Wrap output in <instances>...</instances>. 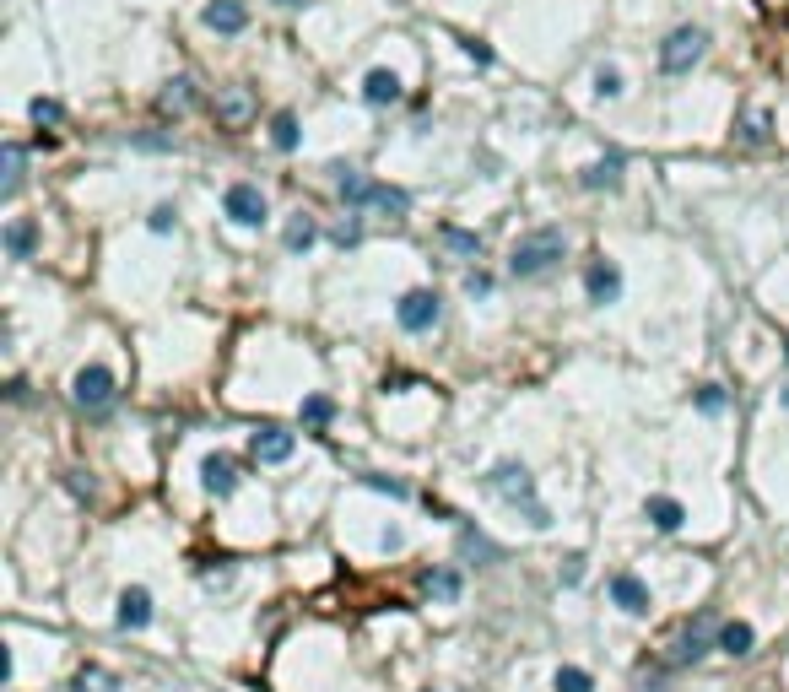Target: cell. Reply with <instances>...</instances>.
Listing matches in <instances>:
<instances>
[{
    "label": "cell",
    "mask_w": 789,
    "mask_h": 692,
    "mask_svg": "<svg viewBox=\"0 0 789 692\" xmlns=\"http://www.w3.org/2000/svg\"><path fill=\"white\" fill-rule=\"evenodd\" d=\"M563 255H568V233L563 228H536V233H525L514 244V255H508V276H514V282H536V276L557 271Z\"/></svg>",
    "instance_id": "6da1fadb"
},
{
    "label": "cell",
    "mask_w": 789,
    "mask_h": 692,
    "mask_svg": "<svg viewBox=\"0 0 789 692\" xmlns=\"http://www.w3.org/2000/svg\"><path fill=\"white\" fill-rule=\"evenodd\" d=\"M114 395H119V384H114V374L103 363H92V368H82V374L71 379V401L87 411V417H103V411L114 406Z\"/></svg>",
    "instance_id": "7a4b0ae2"
},
{
    "label": "cell",
    "mask_w": 789,
    "mask_h": 692,
    "mask_svg": "<svg viewBox=\"0 0 789 692\" xmlns=\"http://www.w3.org/2000/svg\"><path fill=\"white\" fill-rule=\"evenodd\" d=\"M395 319H400V330H411V336H422V330H433L438 319H444V298H438L433 287H411L406 298L395 303Z\"/></svg>",
    "instance_id": "3957f363"
},
{
    "label": "cell",
    "mask_w": 789,
    "mask_h": 692,
    "mask_svg": "<svg viewBox=\"0 0 789 692\" xmlns=\"http://www.w3.org/2000/svg\"><path fill=\"white\" fill-rule=\"evenodd\" d=\"M703 49H708V33H703V28H676V33L660 44V71L687 76L692 65L703 60Z\"/></svg>",
    "instance_id": "277c9868"
},
{
    "label": "cell",
    "mask_w": 789,
    "mask_h": 692,
    "mask_svg": "<svg viewBox=\"0 0 789 692\" xmlns=\"http://www.w3.org/2000/svg\"><path fill=\"white\" fill-rule=\"evenodd\" d=\"M222 211L238 222V228H265V217H271V206H265L260 184H233V190L222 195Z\"/></svg>",
    "instance_id": "5b68a950"
},
{
    "label": "cell",
    "mask_w": 789,
    "mask_h": 692,
    "mask_svg": "<svg viewBox=\"0 0 789 692\" xmlns=\"http://www.w3.org/2000/svg\"><path fill=\"white\" fill-rule=\"evenodd\" d=\"M487 487H492V492H503V498L514 503V509H519V503H525V509L536 503V482H530V471H525L519 460H503V465H492Z\"/></svg>",
    "instance_id": "8992f818"
},
{
    "label": "cell",
    "mask_w": 789,
    "mask_h": 692,
    "mask_svg": "<svg viewBox=\"0 0 789 692\" xmlns=\"http://www.w3.org/2000/svg\"><path fill=\"white\" fill-rule=\"evenodd\" d=\"M708 628H714V611H703L698 622H687V628L671 638V665H698L708 649H714L708 644Z\"/></svg>",
    "instance_id": "52a82bcc"
},
{
    "label": "cell",
    "mask_w": 789,
    "mask_h": 692,
    "mask_svg": "<svg viewBox=\"0 0 789 692\" xmlns=\"http://www.w3.org/2000/svg\"><path fill=\"white\" fill-rule=\"evenodd\" d=\"M584 292H590V303H617L622 298V271L617 260H590V271H584Z\"/></svg>",
    "instance_id": "ba28073f"
},
{
    "label": "cell",
    "mask_w": 789,
    "mask_h": 692,
    "mask_svg": "<svg viewBox=\"0 0 789 692\" xmlns=\"http://www.w3.org/2000/svg\"><path fill=\"white\" fill-rule=\"evenodd\" d=\"M249 455L260 460V465H282L292 455V433L276 428V422H260V433L249 438Z\"/></svg>",
    "instance_id": "9c48e42d"
},
{
    "label": "cell",
    "mask_w": 789,
    "mask_h": 692,
    "mask_svg": "<svg viewBox=\"0 0 789 692\" xmlns=\"http://www.w3.org/2000/svg\"><path fill=\"white\" fill-rule=\"evenodd\" d=\"M200 487H206L211 498H227V492L238 487V460L233 455H206L200 460Z\"/></svg>",
    "instance_id": "30bf717a"
},
{
    "label": "cell",
    "mask_w": 789,
    "mask_h": 692,
    "mask_svg": "<svg viewBox=\"0 0 789 692\" xmlns=\"http://www.w3.org/2000/svg\"><path fill=\"white\" fill-rule=\"evenodd\" d=\"M611 601H617L627 617H649V584L638 574H611Z\"/></svg>",
    "instance_id": "8fae6325"
},
{
    "label": "cell",
    "mask_w": 789,
    "mask_h": 692,
    "mask_svg": "<svg viewBox=\"0 0 789 692\" xmlns=\"http://www.w3.org/2000/svg\"><path fill=\"white\" fill-rule=\"evenodd\" d=\"M114 622H119L125 633H141L146 622H152V595H146L141 584H130V590L119 595V611H114Z\"/></svg>",
    "instance_id": "7c38bea8"
},
{
    "label": "cell",
    "mask_w": 789,
    "mask_h": 692,
    "mask_svg": "<svg viewBox=\"0 0 789 692\" xmlns=\"http://www.w3.org/2000/svg\"><path fill=\"white\" fill-rule=\"evenodd\" d=\"M206 28H211V33H227V38L244 33V28H249L244 0H211V6H206Z\"/></svg>",
    "instance_id": "4fadbf2b"
},
{
    "label": "cell",
    "mask_w": 789,
    "mask_h": 692,
    "mask_svg": "<svg viewBox=\"0 0 789 692\" xmlns=\"http://www.w3.org/2000/svg\"><path fill=\"white\" fill-rule=\"evenodd\" d=\"M752 644H757V633H752V622H719V638H714V649H725L730 660H741V655H752Z\"/></svg>",
    "instance_id": "5bb4252c"
},
{
    "label": "cell",
    "mask_w": 789,
    "mask_h": 692,
    "mask_svg": "<svg viewBox=\"0 0 789 692\" xmlns=\"http://www.w3.org/2000/svg\"><path fill=\"white\" fill-rule=\"evenodd\" d=\"M336 190H341V201H346V206L363 211V206H373V190H379V184H368L357 168H336Z\"/></svg>",
    "instance_id": "9a60e30c"
},
{
    "label": "cell",
    "mask_w": 789,
    "mask_h": 692,
    "mask_svg": "<svg viewBox=\"0 0 789 692\" xmlns=\"http://www.w3.org/2000/svg\"><path fill=\"white\" fill-rule=\"evenodd\" d=\"M363 98L373 103V109H390V103H400V76L395 71H368Z\"/></svg>",
    "instance_id": "2e32d148"
},
{
    "label": "cell",
    "mask_w": 789,
    "mask_h": 692,
    "mask_svg": "<svg viewBox=\"0 0 789 692\" xmlns=\"http://www.w3.org/2000/svg\"><path fill=\"white\" fill-rule=\"evenodd\" d=\"M249 114H254V98H249V87H227L222 98H217V119H222V125H244Z\"/></svg>",
    "instance_id": "e0dca14e"
},
{
    "label": "cell",
    "mask_w": 789,
    "mask_h": 692,
    "mask_svg": "<svg viewBox=\"0 0 789 692\" xmlns=\"http://www.w3.org/2000/svg\"><path fill=\"white\" fill-rule=\"evenodd\" d=\"M579 184H584V190H617V184H622V157L611 152V157H600V163H590Z\"/></svg>",
    "instance_id": "ac0fdd59"
},
{
    "label": "cell",
    "mask_w": 789,
    "mask_h": 692,
    "mask_svg": "<svg viewBox=\"0 0 789 692\" xmlns=\"http://www.w3.org/2000/svg\"><path fill=\"white\" fill-rule=\"evenodd\" d=\"M644 519L654 530H665V536H671V530H681V519H687V509H681L676 498H649L644 503Z\"/></svg>",
    "instance_id": "d6986e66"
},
{
    "label": "cell",
    "mask_w": 789,
    "mask_h": 692,
    "mask_svg": "<svg viewBox=\"0 0 789 692\" xmlns=\"http://www.w3.org/2000/svg\"><path fill=\"white\" fill-rule=\"evenodd\" d=\"M33 244H38V228H33L28 217L6 222V255L11 260H33Z\"/></svg>",
    "instance_id": "ffe728a7"
},
{
    "label": "cell",
    "mask_w": 789,
    "mask_h": 692,
    "mask_svg": "<svg viewBox=\"0 0 789 692\" xmlns=\"http://www.w3.org/2000/svg\"><path fill=\"white\" fill-rule=\"evenodd\" d=\"M190 103H195V82H190V76H173V82L157 92V109H163V114H184Z\"/></svg>",
    "instance_id": "44dd1931"
},
{
    "label": "cell",
    "mask_w": 789,
    "mask_h": 692,
    "mask_svg": "<svg viewBox=\"0 0 789 692\" xmlns=\"http://www.w3.org/2000/svg\"><path fill=\"white\" fill-rule=\"evenodd\" d=\"M422 590L433 595V601H460V574H454V568H427Z\"/></svg>",
    "instance_id": "7402d4cb"
},
{
    "label": "cell",
    "mask_w": 789,
    "mask_h": 692,
    "mask_svg": "<svg viewBox=\"0 0 789 692\" xmlns=\"http://www.w3.org/2000/svg\"><path fill=\"white\" fill-rule=\"evenodd\" d=\"M271 141H276V152H298V141H303V130H298V114H276L271 119Z\"/></svg>",
    "instance_id": "603a6c76"
},
{
    "label": "cell",
    "mask_w": 789,
    "mask_h": 692,
    "mask_svg": "<svg viewBox=\"0 0 789 692\" xmlns=\"http://www.w3.org/2000/svg\"><path fill=\"white\" fill-rule=\"evenodd\" d=\"M0 163H6V179H0V195H17L22 190V146L17 141H6V152H0Z\"/></svg>",
    "instance_id": "cb8c5ba5"
},
{
    "label": "cell",
    "mask_w": 789,
    "mask_h": 692,
    "mask_svg": "<svg viewBox=\"0 0 789 692\" xmlns=\"http://www.w3.org/2000/svg\"><path fill=\"white\" fill-rule=\"evenodd\" d=\"M460 557H476V563H498V547H492L481 530L465 525V530H460Z\"/></svg>",
    "instance_id": "d4e9b609"
},
{
    "label": "cell",
    "mask_w": 789,
    "mask_h": 692,
    "mask_svg": "<svg viewBox=\"0 0 789 692\" xmlns=\"http://www.w3.org/2000/svg\"><path fill=\"white\" fill-rule=\"evenodd\" d=\"M71 692H119V676L103 671V665H87V671L71 682Z\"/></svg>",
    "instance_id": "484cf974"
},
{
    "label": "cell",
    "mask_w": 789,
    "mask_h": 692,
    "mask_svg": "<svg viewBox=\"0 0 789 692\" xmlns=\"http://www.w3.org/2000/svg\"><path fill=\"white\" fill-rule=\"evenodd\" d=\"M314 238H319L314 217H292V222H287V249H292V255H309Z\"/></svg>",
    "instance_id": "4316f807"
},
{
    "label": "cell",
    "mask_w": 789,
    "mask_h": 692,
    "mask_svg": "<svg viewBox=\"0 0 789 692\" xmlns=\"http://www.w3.org/2000/svg\"><path fill=\"white\" fill-rule=\"evenodd\" d=\"M298 417L309 422V428H330V417H336V401H330V395H309V401L298 406Z\"/></svg>",
    "instance_id": "83f0119b"
},
{
    "label": "cell",
    "mask_w": 789,
    "mask_h": 692,
    "mask_svg": "<svg viewBox=\"0 0 789 692\" xmlns=\"http://www.w3.org/2000/svg\"><path fill=\"white\" fill-rule=\"evenodd\" d=\"M373 206L390 211V217H406V211H411V195L395 190V184H379V190H373Z\"/></svg>",
    "instance_id": "f1b7e54d"
},
{
    "label": "cell",
    "mask_w": 789,
    "mask_h": 692,
    "mask_svg": "<svg viewBox=\"0 0 789 692\" xmlns=\"http://www.w3.org/2000/svg\"><path fill=\"white\" fill-rule=\"evenodd\" d=\"M552 687H557V692H595V676L579 671V665H563V671L552 676Z\"/></svg>",
    "instance_id": "f546056e"
},
{
    "label": "cell",
    "mask_w": 789,
    "mask_h": 692,
    "mask_svg": "<svg viewBox=\"0 0 789 692\" xmlns=\"http://www.w3.org/2000/svg\"><path fill=\"white\" fill-rule=\"evenodd\" d=\"M595 98H622V71L617 65H600L595 71Z\"/></svg>",
    "instance_id": "4dcf8cb0"
},
{
    "label": "cell",
    "mask_w": 789,
    "mask_h": 692,
    "mask_svg": "<svg viewBox=\"0 0 789 692\" xmlns=\"http://www.w3.org/2000/svg\"><path fill=\"white\" fill-rule=\"evenodd\" d=\"M692 406H698L703 417H719V411H725V390H719V384H703V390L692 395Z\"/></svg>",
    "instance_id": "1f68e13d"
},
{
    "label": "cell",
    "mask_w": 789,
    "mask_h": 692,
    "mask_svg": "<svg viewBox=\"0 0 789 692\" xmlns=\"http://www.w3.org/2000/svg\"><path fill=\"white\" fill-rule=\"evenodd\" d=\"M444 244H449V249H460V255H471V260L481 255V238H476V233H465V228H444Z\"/></svg>",
    "instance_id": "d6a6232c"
},
{
    "label": "cell",
    "mask_w": 789,
    "mask_h": 692,
    "mask_svg": "<svg viewBox=\"0 0 789 692\" xmlns=\"http://www.w3.org/2000/svg\"><path fill=\"white\" fill-rule=\"evenodd\" d=\"M741 141H752V146H762V141H768V114H762V109H752V114H746V125H741Z\"/></svg>",
    "instance_id": "836d02e7"
},
{
    "label": "cell",
    "mask_w": 789,
    "mask_h": 692,
    "mask_svg": "<svg viewBox=\"0 0 789 692\" xmlns=\"http://www.w3.org/2000/svg\"><path fill=\"white\" fill-rule=\"evenodd\" d=\"M33 119L38 125H60V103L55 98H33Z\"/></svg>",
    "instance_id": "e575fe53"
},
{
    "label": "cell",
    "mask_w": 789,
    "mask_h": 692,
    "mask_svg": "<svg viewBox=\"0 0 789 692\" xmlns=\"http://www.w3.org/2000/svg\"><path fill=\"white\" fill-rule=\"evenodd\" d=\"M368 487L373 492H390V498H406V492H411L406 482H395V476H368Z\"/></svg>",
    "instance_id": "d590c367"
},
{
    "label": "cell",
    "mask_w": 789,
    "mask_h": 692,
    "mask_svg": "<svg viewBox=\"0 0 789 692\" xmlns=\"http://www.w3.org/2000/svg\"><path fill=\"white\" fill-rule=\"evenodd\" d=\"M465 292H471V298H487V292H492V276H487V271H471V276H465Z\"/></svg>",
    "instance_id": "8d00e7d4"
},
{
    "label": "cell",
    "mask_w": 789,
    "mask_h": 692,
    "mask_svg": "<svg viewBox=\"0 0 789 692\" xmlns=\"http://www.w3.org/2000/svg\"><path fill=\"white\" fill-rule=\"evenodd\" d=\"M460 44H465V55H471L476 65H492V49L481 44V38H460Z\"/></svg>",
    "instance_id": "74e56055"
},
{
    "label": "cell",
    "mask_w": 789,
    "mask_h": 692,
    "mask_svg": "<svg viewBox=\"0 0 789 692\" xmlns=\"http://www.w3.org/2000/svg\"><path fill=\"white\" fill-rule=\"evenodd\" d=\"M173 222H179V211H173V206H157L152 211V233H168Z\"/></svg>",
    "instance_id": "f35d334b"
},
{
    "label": "cell",
    "mask_w": 789,
    "mask_h": 692,
    "mask_svg": "<svg viewBox=\"0 0 789 692\" xmlns=\"http://www.w3.org/2000/svg\"><path fill=\"white\" fill-rule=\"evenodd\" d=\"M357 238H363V222H341V228H336V244L341 249H352Z\"/></svg>",
    "instance_id": "ab89813d"
},
{
    "label": "cell",
    "mask_w": 789,
    "mask_h": 692,
    "mask_svg": "<svg viewBox=\"0 0 789 692\" xmlns=\"http://www.w3.org/2000/svg\"><path fill=\"white\" fill-rule=\"evenodd\" d=\"M579 579H584V557L573 552V557H568V568H563V584H579Z\"/></svg>",
    "instance_id": "60d3db41"
},
{
    "label": "cell",
    "mask_w": 789,
    "mask_h": 692,
    "mask_svg": "<svg viewBox=\"0 0 789 692\" xmlns=\"http://www.w3.org/2000/svg\"><path fill=\"white\" fill-rule=\"evenodd\" d=\"M276 6H303V0H276Z\"/></svg>",
    "instance_id": "b9f144b4"
},
{
    "label": "cell",
    "mask_w": 789,
    "mask_h": 692,
    "mask_svg": "<svg viewBox=\"0 0 789 692\" xmlns=\"http://www.w3.org/2000/svg\"><path fill=\"white\" fill-rule=\"evenodd\" d=\"M784 406H789V384H784Z\"/></svg>",
    "instance_id": "7bdbcfd3"
}]
</instances>
